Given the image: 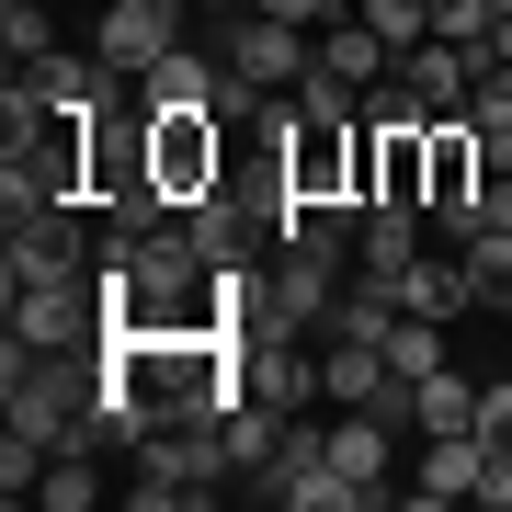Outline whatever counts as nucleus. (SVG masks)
Listing matches in <instances>:
<instances>
[{
	"label": "nucleus",
	"instance_id": "5701e85b",
	"mask_svg": "<svg viewBox=\"0 0 512 512\" xmlns=\"http://www.w3.org/2000/svg\"><path fill=\"white\" fill-rule=\"evenodd\" d=\"M478 228H512V171H490V183L467 194V217H456V239H478Z\"/></svg>",
	"mask_w": 512,
	"mask_h": 512
},
{
	"label": "nucleus",
	"instance_id": "a211bd4d",
	"mask_svg": "<svg viewBox=\"0 0 512 512\" xmlns=\"http://www.w3.org/2000/svg\"><path fill=\"white\" fill-rule=\"evenodd\" d=\"M444 330H456V319H421V308H399V330H387V365H399L410 387H421V376H444Z\"/></svg>",
	"mask_w": 512,
	"mask_h": 512
},
{
	"label": "nucleus",
	"instance_id": "aec40b11",
	"mask_svg": "<svg viewBox=\"0 0 512 512\" xmlns=\"http://www.w3.org/2000/svg\"><path fill=\"white\" fill-rule=\"evenodd\" d=\"M0 46H12V69L57 57V23H46V0H0Z\"/></svg>",
	"mask_w": 512,
	"mask_h": 512
},
{
	"label": "nucleus",
	"instance_id": "20e7f679",
	"mask_svg": "<svg viewBox=\"0 0 512 512\" xmlns=\"http://www.w3.org/2000/svg\"><path fill=\"white\" fill-rule=\"evenodd\" d=\"M228 160H239V126H217V114H148V171L171 183V205L217 194Z\"/></svg>",
	"mask_w": 512,
	"mask_h": 512
},
{
	"label": "nucleus",
	"instance_id": "2eb2a0df",
	"mask_svg": "<svg viewBox=\"0 0 512 512\" xmlns=\"http://www.w3.org/2000/svg\"><path fill=\"white\" fill-rule=\"evenodd\" d=\"M285 421L296 410H274V399H228V421H217V456H228V478H251L262 456L285 444Z\"/></svg>",
	"mask_w": 512,
	"mask_h": 512
},
{
	"label": "nucleus",
	"instance_id": "1a4fd4ad",
	"mask_svg": "<svg viewBox=\"0 0 512 512\" xmlns=\"http://www.w3.org/2000/svg\"><path fill=\"white\" fill-rule=\"evenodd\" d=\"M217 80H228V57L194 35V46H171L160 69L137 80V114H217Z\"/></svg>",
	"mask_w": 512,
	"mask_h": 512
},
{
	"label": "nucleus",
	"instance_id": "a878e982",
	"mask_svg": "<svg viewBox=\"0 0 512 512\" xmlns=\"http://www.w3.org/2000/svg\"><path fill=\"white\" fill-rule=\"evenodd\" d=\"M251 12H285V23H330V0H251Z\"/></svg>",
	"mask_w": 512,
	"mask_h": 512
},
{
	"label": "nucleus",
	"instance_id": "f3484780",
	"mask_svg": "<svg viewBox=\"0 0 512 512\" xmlns=\"http://www.w3.org/2000/svg\"><path fill=\"white\" fill-rule=\"evenodd\" d=\"M103 490H114V478H103V456H92V444H57V456H46V490H35V501H46V512H92Z\"/></svg>",
	"mask_w": 512,
	"mask_h": 512
},
{
	"label": "nucleus",
	"instance_id": "9d476101",
	"mask_svg": "<svg viewBox=\"0 0 512 512\" xmlns=\"http://www.w3.org/2000/svg\"><path fill=\"white\" fill-rule=\"evenodd\" d=\"M478 478H490V444L478 433H421V467L399 478L410 501H478Z\"/></svg>",
	"mask_w": 512,
	"mask_h": 512
},
{
	"label": "nucleus",
	"instance_id": "dca6fc26",
	"mask_svg": "<svg viewBox=\"0 0 512 512\" xmlns=\"http://www.w3.org/2000/svg\"><path fill=\"white\" fill-rule=\"evenodd\" d=\"M410 433H478V376H456V365L421 376L410 387Z\"/></svg>",
	"mask_w": 512,
	"mask_h": 512
},
{
	"label": "nucleus",
	"instance_id": "f257e3e1",
	"mask_svg": "<svg viewBox=\"0 0 512 512\" xmlns=\"http://www.w3.org/2000/svg\"><path fill=\"white\" fill-rule=\"evenodd\" d=\"M251 501H274V512H365V490L330 467V433H319L308 410H296V421H285V444L251 467Z\"/></svg>",
	"mask_w": 512,
	"mask_h": 512
},
{
	"label": "nucleus",
	"instance_id": "39448f33",
	"mask_svg": "<svg viewBox=\"0 0 512 512\" xmlns=\"http://www.w3.org/2000/svg\"><path fill=\"white\" fill-rule=\"evenodd\" d=\"M194 0H103V23H92V46H103V69L114 80H148L171 46H194Z\"/></svg>",
	"mask_w": 512,
	"mask_h": 512
},
{
	"label": "nucleus",
	"instance_id": "4468645a",
	"mask_svg": "<svg viewBox=\"0 0 512 512\" xmlns=\"http://www.w3.org/2000/svg\"><path fill=\"white\" fill-rule=\"evenodd\" d=\"M410 251H421V205H410V194H376L365 228H353V262H365V274H399Z\"/></svg>",
	"mask_w": 512,
	"mask_h": 512
},
{
	"label": "nucleus",
	"instance_id": "f8f14e48",
	"mask_svg": "<svg viewBox=\"0 0 512 512\" xmlns=\"http://www.w3.org/2000/svg\"><path fill=\"white\" fill-rule=\"evenodd\" d=\"M319 69H342L353 92H376V80H399V57H387V35H376L365 12H330L319 23Z\"/></svg>",
	"mask_w": 512,
	"mask_h": 512
},
{
	"label": "nucleus",
	"instance_id": "c756f323",
	"mask_svg": "<svg viewBox=\"0 0 512 512\" xmlns=\"http://www.w3.org/2000/svg\"><path fill=\"white\" fill-rule=\"evenodd\" d=\"M501 12H512V0H501Z\"/></svg>",
	"mask_w": 512,
	"mask_h": 512
},
{
	"label": "nucleus",
	"instance_id": "4be33fe9",
	"mask_svg": "<svg viewBox=\"0 0 512 512\" xmlns=\"http://www.w3.org/2000/svg\"><path fill=\"white\" fill-rule=\"evenodd\" d=\"M490 23H501V0H433V35H456L478 57H490Z\"/></svg>",
	"mask_w": 512,
	"mask_h": 512
},
{
	"label": "nucleus",
	"instance_id": "0eeeda50",
	"mask_svg": "<svg viewBox=\"0 0 512 512\" xmlns=\"http://www.w3.org/2000/svg\"><path fill=\"white\" fill-rule=\"evenodd\" d=\"M478 183H490V160H478V126H467V114H433V126H421V205L456 228Z\"/></svg>",
	"mask_w": 512,
	"mask_h": 512
},
{
	"label": "nucleus",
	"instance_id": "412c9836",
	"mask_svg": "<svg viewBox=\"0 0 512 512\" xmlns=\"http://www.w3.org/2000/svg\"><path fill=\"white\" fill-rule=\"evenodd\" d=\"M353 12H365L376 35H387V57H410L421 35H433V0H353Z\"/></svg>",
	"mask_w": 512,
	"mask_h": 512
},
{
	"label": "nucleus",
	"instance_id": "c85d7f7f",
	"mask_svg": "<svg viewBox=\"0 0 512 512\" xmlns=\"http://www.w3.org/2000/svg\"><path fill=\"white\" fill-rule=\"evenodd\" d=\"M92 12H103V0H92Z\"/></svg>",
	"mask_w": 512,
	"mask_h": 512
},
{
	"label": "nucleus",
	"instance_id": "cd10ccee",
	"mask_svg": "<svg viewBox=\"0 0 512 512\" xmlns=\"http://www.w3.org/2000/svg\"><path fill=\"white\" fill-rule=\"evenodd\" d=\"M194 12H205V23H228V12H251V0H194Z\"/></svg>",
	"mask_w": 512,
	"mask_h": 512
},
{
	"label": "nucleus",
	"instance_id": "bb28decb",
	"mask_svg": "<svg viewBox=\"0 0 512 512\" xmlns=\"http://www.w3.org/2000/svg\"><path fill=\"white\" fill-rule=\"evenodd\" d=\"M490 57H501V69H512V12H501V23H490Z\"/></svg>",
	"mask_w": 512,
	"mask_h": 512
},
{
	"label": "nucleus",
	"instance_id": "9b49d317",
	"mask_svg": "<svg viewBox=\"0 0 512 512\" xmlns=\"http://www.w3.org/2000/svg\"><path fill=\"white\" fill-rule=\"evenodd\" d=\"M399 308H421V319H467V308H478L467 251H410V262H399Z\"/></svg>",
	"mask_w": 512,
	"mask_h": 512
},
{
	"label": "nucleus",
	"instance_id": "6ab92c4d",
	"mask_svg": "<svg viewBox=\"0 0 512 512\" xmlns=\"http://www.w3.org/2000/svg\"><path fill=\"white\" fill-rule=\"evenodd\" d=\"M456 251H467L478 308H512V228H478V239H456Z\"/></svg>",
	"mask_w": 512,
	"mask_h": 512
},
{
	"label": "nucleus",
	"instance_id": "6e6552de",
	"mask_svg": "<svg viewBox=\"0 0 512 512\" xmlns=\"http://www.w3.org/2000/svg\"><path fill=\"white\" fill-rule=\"evenodd\" d=\"M478 69H490V57H478V46H456V35H421V46L399 57V92H410L421 114H467Z\"/></svg>",
	"mask_w": 512,
	"mask_h": 512
},
{
	"label": "nucleus",
	"instance_id": "423d86ee",
	"mask_svg": "<svg viewBox=\"0 0 512 512\" xmlns=\"http://www.w3.org/2000/svg\"><path fill=\"white\" fill-rule=\"evenodd\" d=\"M92 217L80 205H35V217H12V285H57V274H92Z\"/></svg>",
	"mask_w": 512,
	"mask_h": 512
},
{
	"label": "nucleus",
	"instance_id": "ddd939ff",
	"mask_svg": "<svg viewBox=\"0 0 512 512\" xmlns=\"http://www.w3.org/2000/svg\"><path fill=\"white\" fill-rule=\"evenodd\" d=\"M387 330H399V274H353L342 296H330L319 342H387Z\"/></svg>",
	"mask_w": 512,
	"mask_h": 512
},
{
	"label": "nucleus",
	"instance_id": "b1692460",
	"mask_svg": "<svg viewBox=\"0 0 512 512\" xmlns=\"http://www.w3.org/2000/svg\"><path fill=\"white\" fill-rule=\"evenodd\" d=\"M478 444L512 456V376H478Z\"/></svg>",
	"mask_w": 512,
	"mask_h": 512
},
{
	"label": "nucleus",
	"instance_id": "f03ea898",
	"mask_svg": "<svg viewBox=\"0 0 512 512\" xmlns=\"http://www.w3.org/2000/svg\"><path fill=\"white\" fill-rule=\"evenodd\" d=\"M205 46H217L239 80H262V92H296V80H308V57H319V23H285V12H228V23H205Z\"/></svg>",
	"mask_w": 512,
	"mask_h": 512
},
{
	"label": "nucleus",
	"instance_id": "393cba45",
	"mask_svg": "<svg viewBox=\"0 0 512 512\" xmlns=\"http://www.w3.org/2000/svg\"><path fill=\"white\" fill-rule=\"evenodd\" d=\"M467 126H478V160H490V171H512V114H467Z\"/></svg>",
	"mask_w": 512,
	"mask_h": 512
},
{
	"label": "nucleus",
	"instance_id": "7ed1b4c3",
	"mask_svg": "<svg viewBox=\"0 0 512 512\" xmlns=\"http://www.w3.org/2000/svg\"><path fill=\"white\" fill-rule=\"evenodd\" d=\"M103 285L92 274H57V285H12V342L35 353H103Z\"/></svg>",
	"mask_w": 512,
	"mask_h": 512
}]
</instances>
